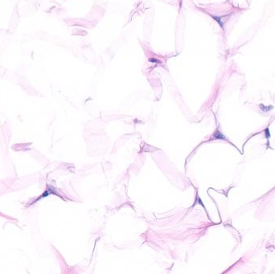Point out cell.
Returning a JSON list of instances; mask_svg holds the SVG:
<instances>
[{
	"mask_svg": "<svg viewBox=\"0 0 275 274\" xmlns=\"http://www.w3.org/2000/svg\"><path fill=\"white\" fill-rule=\"evenodd\" d=\"M260 107H261V109H262V110L263 112H267V111H269V110H272L273 109V106H264V105H261Z\"/></svg>",
	"mask_w": 275,
	"mask_h": 274,
	"instance_id": "6da1fadb",
	"label": "cell"
},
{
	"mask_svg": "<svg viewBox=\"0 0 275 274\" xmlns=\"http://www.w3.org/2000/svg\"><path fill=\"white\" fill-rule=\"evenodd\" d=\"M265 132H266V138H269L270 137V132H269V129L266 128V130H265Z\"/></svg>",
	"mask_w": 275,
	"mask_h": 274,
	"instance_id": "7a4b0ae2",
	"label": "cell"
}]
</instances>
